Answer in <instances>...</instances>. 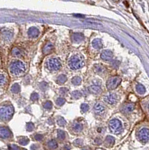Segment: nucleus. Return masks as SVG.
I'll return each instance as SVG.
<instances>
[{"mask_svg": "<svg viewBox=\"0 0 149 150\" xmlns=\"http://www.w3.org/2000/svg\"><path fill=\"white\" fill-rule=\"evenodd\" d=\"M26 65L23 62L16 59L11 63L9 66V71L12 76L20 77L26 72Z\"/></svg>", "mask_w": 149, "mask_h": 150, "instance_id": "nucleus-1", "label": "nucleus"}, {"mask_svg": "<svg viewBox=\"0 0 149 150\" xmlns=\"http://www.w3.org/2000/svg\"><path fill=\"white\" fill-rule=\"evenodd\" d=\"M67 65L69 69L73 71L81 69L85 65L84 58L81 54L76 53L70 58L67 62Z\"/></svg>", "mask_w": 149, "mask_h": 150, "instance_id": "nucleus-2", "label": "nucleus"}, {"mask_svg": "<svg viewBox=\"0 0 149 150\" xmlns=\"http://www.w3.org/2000/svg\"><path fill=\"white\" fill-rule=\"evenodd\" d=\"M13 109L9 104H3L0 105V119L4 121H8L11 118Z\"/></svg>", "mask_w": 149, "mask_h": 150, "instance_id": "nucleus-3", "label": "nucleus"}, {"mask_svg": "<svg viewBox=\"0 0 149 150\" xmlns=\"http://www.w3.org/2000/svg\"><path fill=\"white\" fill-rule=\"evenodd\" d=\"M46 67L50 71H56L61 69V63L56 58H49L46 62Z\"/></svg>", "mask_w": 149, "mask_h": 150, "instance_id": "nucleus-4", "label": "nucleus"}, {"mask_svg": "<svg viewBox=\"0 0 149 150\" xmlns=\"http://www.w3.org/2000/svg\"><path fill=\"white\" fill-rule=\"evenodd\" d=\"M109 127L111 132H113V134H119L122 130V124L119 119H114L109 122Z\"/></svg>", "mask_w": 149, "mask_h": 150, "instance_id": "nucleus-5", "label": "nucleus"}, {"mask_svg": "<svg viewBox=\"0 0 149 150\" xmlns=\"http://www.w3.org/2000/svg\"><path fill=\"white\" fill-rule=\"evenodd\" d=\"M103 101L107 103V105H115L118 101H119V97L116 94L114 93H109L108 95H105L103 97Z\"/></svg>", "mask_w": 149, "mask_h": 150, "instance_id": "nucleus-6", "label": "nucleus"}, {"mask_svg": "<svg viewBox=\"0 0 149 150\" xmlns=\"http://www.w3.org/2000/svg\"><path fill=\"white\" fill-rule=\"evenodd\" d=\"M121 83V79L118 77H114L110 78L107 83V89L109 90H113L119 86V84Z\"/></svg>", "mask_w": 149, "mask_h": 150, "instance_id": "nucleus-7", "label": "nucleus"}, {"mask_svg": "<svg viewBox=\"0 0 149 150\" xmlns=\"http://www.w3.org/2000/svg\"><path fill=\"white\" fill-rule=\"evenodd\" d=\"M138 138L142 143L148 142L149 140V130L147 128H142L138 133Z\"/></svg>", "mask_w": 149, "mask_h": 150, "instance_id": "nucleus-8", "label": "nucleus"}, {"mask_svg": "<svg viewBox=\"0 0 149 150\" xmlns=\"http://www.w3.org/2000/svg\"><path fill=\"white\" fill-rule=\"evenodd\" d=\"M94 111L95 114H97L98 116H103L106 113V107L101 103H98L94 106Z\"/></svg>", "mask_w": 149, "mask_h": 150, "instance_id": "nucleus-9", "label": "nucleus"}, {"mask_svg": "<svg viewBox=\"0 0 149 150\" xmlns=\"http://www.w3.org/2000/svg\"><path fill=\"white\" fill-rule=\"evenodd\" d=\"M89 91L93 94H99L101 92V88H100V82L94 83L89 87Z\"/></svg>", "mask_w": 149, "mask_h": 150, "instance_id": "nucleus-10", "label": "nucleus"}, {"mask_svg": "<svg viewBox=\"0 0 149 150\" xmlns=\"http://www.w3.org/2000/svg\"><path fill=\"white\" fill-rule=\"evenodd\" d=\"M8 75L2 71H0V88L4 87L8 83Z\"/></svg>", "mask_w": 149, "mask_h": 150, "instance_id": "nucleus-11", "label": "nucleus"}, {"mask_svg": "<svg viewBox=\"0 0 149 150\" xmlns=\"http://www.w3.org/2000/svg\"><path fill=\"white\" fill-rule=\"evenodd\" d=\"M101 59L106 61H109L113 59V53L110 50H104L101 53Z\"/></svg>", "mask_w": 149, "mask_h": 150, "instance_id": "nucleus-12", "label": "nucleus"}, {"mask_svg": "<svg viewBox=\"0 0 149 150\" xmlns=\"http://www.w3.org/2000/svg\"><path fill=\"white\" fill-rule=\"evenodd\" d=\"M2 37L5 41H9L12 38V33L8 30L3 31V33L2 34Z\"/></svg>", "mask_w": 149, "mask_h": 150, "instance_id": "nucleus-13", "label": "nucleus"}, {"mask_svg": "<svg viewBox=\"0 0 149 150\" xmlns=\"http://www.w3.org/2000/svg\"><path fill=\"white\" fill-rule=\"evenodd\" d=\"M10 131L5 128H0V137L2 138H7L9 137Z\"/></svg>", "mask_w": 149, "mask_h": 150, "instance_id": "nucleus-14", "label": "nucleus"}, {"mask_svg": "<svg viewBox=\"0 0 149 150\" xmlns=\"http://www.w3.org/2000/svg\"><path fill=\"white\" fill-rule=\"evenodd\" d=\"M82 125L81 123H80V122H75L74 124H73L72 126V130L74 132H77V133H78V132H80V131H82Z\"/></svg>", "mask_w": 149, "mask_h": 150, "instance_id": "nucleus-15", "label": "nucleus"}, {"mask_svg": "<svg viewBox=\"0 0 149 150\" xmlns=\"http://www.w3.org/2000/svg\"><path fill=\"white\" fill-rule=\"evenodd\" d=\"M134 108V106L131 104H127L124 106H123L122 107V111L126 113H128L131 112Z\"/></svg>", "mask_w": 149, "mask_h": 150, "instance_id": "nucleus-16", "label": "nucleus"}, {"mask_svg": "<svg viewBox=\"0 0 149 150\" xmlns=\"http://www.w3.org/2000/svg\"><path fill=\"white\" fill-rule=\"evenodd\" d=\"M39 31L38 30V29L36 28H31L29 30V36L32 38H35L38 35Z\"/></svg>", "mask_w": 149, "mask_h": 150, "instance_id": "nucleus-17", "label": "nucleus"}, {"mask_svg": "<svg viewBox=\"0 0 149 150\" xmlns=\"http://www.w3.org/2000/svg\"><path fill=\"white\" fill-rule=\"evenodd\" d=\"M92 45L96 49H100L102 48V46H103V44H102L101 41L100 39H95V40L92 41Z\"/></svg>", "mask_w": 149, "mask_h": 150, "instance_id": "nucleus-18", "label": "nucleus"}, {"mask_svg": "<svg viewBox=\"0 0 149 150\" xmlns=\"http://www.w3.org/2000/svg\"><path fill=\"white\" fill-rule=\"evenodd\" d=\"M94 70H95V72L98 73V74H103L105 73V69L101 65H96Z\"/></svg>", "mask_w": 149, "mask_h": 150, "instance_id": "nucleus-19", "label": "nucleus"}, {"mask_svg": "<svg viewBox=\"0 0 149 150\" xmlns=\"http://www.w3.org/2000/svg\"><path fill=\"white\" fill-rule=\"evenodd\" d=\"M136 91H137L140 94H143V93H145V88L143 87V86H142V85H140V84H139V85L136 86Z\"/></svg>", "mask_w": 149, "mask_h": 150, "instance_id": "nucleus-20", "label": "nucleus"}, {"mask_svg": "<svg viewBox=\"0 0 149 150\" xmlns=\"http://www.w3.org/2000/svg\"><path fill=\"white\" fill-rule=\"evenodd\" d=\"M66 80H67V77H66V76L62 74V75H60V76L59 77L57 81L59 83V84H61V83H64Z\"/></svg>", "mask_w": 149, "mask_h": 150, "instance_id": "nucleus-21", "label": "nucleus"}, {"mask_svg": "<svg viewBox=\"0 0 149 150\" xmlns=\"http://www.w3.org/2000/svg\"><path fill=\"white\" fill-rule=\"evenodd\" d=\"M48 145L51 149H55L57 147V143L55 140H50V142L48 143Z\"/></svg>", "mask_w": 149, "mask_h": 150, "instance_id": "nucleus-22", "label": "nucleus"}, {"mask_svg": "<svg viewBox=\"0 0 149 150\" xmlns=\"http://www.w3.org/2000/svg\"><path fill=\"white\" fill-rule=\"evenodd\" d=\"M105 143H107V144H109V145H112L114 143V139L112 138V137H107V140H106Z\"/></svg>", "mask_w": 149, "mask_h": 150, "instance_id": "nucleus-23", "label": "nucleus"}, {"mask_svg": "<svg viewBox=\"0 0 149 150\" xmlns=\"http://www.w3.org/2000/svg\"><path fill=\"white\" fill-rule=\"evenodd\" d=\"M73 37H75V40L76 41H81L82 40V38L83 37L82 36V35H73Z\"/></svg>", "mask_w": 149, "mask_h": 150, "instance_id": "nucleus-24", "label": "nucleus"}, {"mask_svg": "<svg viewBox=\"0 0 149 150\" xmlns=\"http://www.w3.org/2000/svg\"><path fill=\"white\" fill-rule=\"evenodd\" d=\"M80 81H81V79L80 78H78V77H75L73 80V83L74 84H80Z\"/></svg>", "mask_w": 149, "mask_h": 150, "instance_id": "nucleus-25", "label": "nucleus"}]
</instances>
